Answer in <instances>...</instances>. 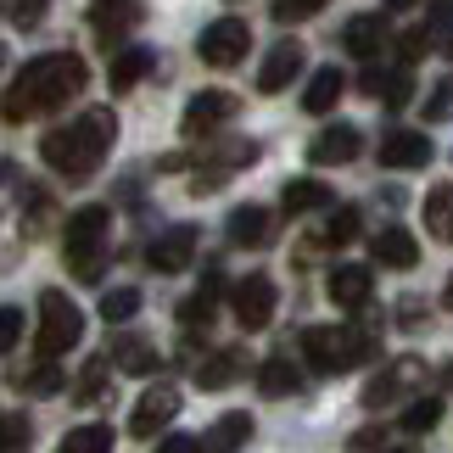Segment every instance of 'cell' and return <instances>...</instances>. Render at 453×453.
<instances>
[{"label": "cell", "mask_w": 453, "mask_h": 453, "mask_svg": "<svg viewBox=\"0 0 453 453\" xmlns=\"http://www.w3.org/2000/svg\"><path fill=\"white\" fill-rule=\"evenodd\" d=\"M330 303L336 308H364L370 303V269L364 264H342V269H330Z\"/></svg>", "instance_id": "9a60e30c"}, {"label": "cell", "mask_w": 453, "mask_h": 453, "mask_svg": "<svg viewBox=\"0 0 453 453\" xmlns=\"http://www.w3.org/2000/svg\"><path fill=\"white\" fill-rule=\"evenodd\" d=\"M370 353H375L370 330H336V325H308L303 330V358L319 375H342V370H353V364H364Z\"/></svg>", "instance_id": "3957f363"}, {"label": "cell", "mask_w": 453, "mask_h": 453, "mask_svg": "<svg viewBox=\"0 0 453 453\" xmlns=\"http://www.w3.org/2000/svg\"><path fill=\"white\" fill-rule=\"evenodd\" d=\"M280 202H286V213H313V207H330V190L319 180H291L280 190Z\"/></svg>", "instance_id": "484cf974"}, {"label": "cell", "mask_w": 453, "mask_h": 453, "mask_svg": "<svg viewBox=\"0 0 453 453\" xmlns=\"http://www.w3.org/2000/svg\"><path fill=\"white\" fill-rule=\"evenodd\" d=\"M173 414H180V392H173V387H151V392H141V403H134L129 431H134V437H157Z\"/></svg>", "instance_id": "8fae6325"}, {"label": "cell", "mask_w": 453, "mask_h": 453, "mask_svg": "<svg viewBox=\"0 0 453 453\" xmlns=\"http://www.w3.org/2000/svg\"><path fill=\"white\" fill-rule=\"evenodd\" d=\"M252 437V414H219V426L202 437V453H235Z\"/></svg>", "instance_id": "ffe728a7"}, {"label": "cell", "mask_w": 453, "mask_h": 453, "mask_svg": "<svg viewBox=\"0 0 453 453\" xmlns=\"http://www.w3.org/2000/svg\"><path fill=\"white\" fill-rule=\"evenodd\" d=\"M420 375H426L420 358H397V364H387V370H380L370 387H364V409H387V403H397V397H403Z\"/></svg>", "instance_id": "9c48e42d"}, {"label": "cell", "mask_w": 453, "mask_h": 453, "mask_svg": "<svg viewBox=\"0 0 453 453\" xmlns=\"http://www.w3.org/2000/svg\"><path fill=\"white\" fill-rule=\"evenodd\" d=\"M380 163L387 168H426L431 163V141L420 129H392L387 141H380Z\"/></svg>", "instance_id": "5bb4252c"}, {"label": "cell", "mask_w": 453, "mask_h": 453, "mask_svg": "<svg viewBox=\"0 0 453 453\" xmlns=\"http://www.w3.org/2000/svg\"><path fill=\"white\" fill-rule=\"evenodd\" d=\"M387 6H392V12H403V6H414V0H387Z\"/></svg>", "instance_id": "ee69618b"}, {"label": "cell", "mask_w": 453, "mask_h": 453, "mask_svg": "<svg viewBox=\"0 0 453 453\" xmlns=\"http://www.w3.org/2000/svg\"><path fill=\"white\" fill-rule=\"evenodd\" d=\"M196 230L190 224H173V230H163L151 241V252H146V264L157 269V274H180V269H190V257H196Z\"/></svg>", "instance_id": "ba28073f"}, {"label": "cell", "mask_w": 453, "mask_h": 453, "mask_svg": "<svg viewBox=\"0 0 453 453\" xmlns=\"http://www.w3.org/2000/svg\"><path fill=\"white\" fill-rule=\"evenodd\" d=\"M257 387H264V397H291L303 387V375H297V364L291 358H269L264 370H257Z\"/></svg>", "instance_id": "d4e9b609"}, {"label": "cell", "mask_w": 453, "mask_h": 453, "mask_svg": "<svg viewBox=\"0 0 453 453\" xmlns=\"http://www.w3.org/2000/svg\"><path fill=\"white\" fill-rule=\"evenodd\" d=\"M370 252H375L380 269H414V264H420V247H414L409 230H380L370 241Z\"/></svg>", "instance_id": "2e32d148"}, {"label": "cell", "mask_w": 453, "mask_h": 453, "mask_svg": "<svg viewBox=\"0 0 453 453\" xmlns=\"http://www.w3.org/2000/svg\"><path fill=\"white\" fill-rule=\"evenodd\" d=\"M235 319H241V330H264L274 319V280L269 274L235 280Z\"/></svg>", "instance_id": "52a82bcc"}, {"label": "cell", "mask_w": 453, "mask_h": 453, "mask_svg": "<svg viewBox=\"0 0 453 453\" xmlns=\"http://www.w3.org/2000/svg\"><path fill=\"white\" fill-rule=\"evenodd\" d=\"M151 67H157L151 50H141V45H134V50H118V57H112V90H134Z\"/></svg>", "instance_id": "603a6c76"}, {"label": "cell", "mask_w": 453, "mask_h": 453, "mask_svg": "<svg viewBox=\"0 0 453 453\" xmlns=\"http://www.w3.org/2000/svg\"><path fill=\"white\" fill-rule=\"evenodd\" d=\"M134 23H141V0H96L90 6V28L101 40H112V34H124Z\"/></svg>", "instance_id": "e0dca14e"}, {"label": "cell", "mask_w": 453, "mask_h": 453, "mask_svg": "<svg viewBox=\"0 0 453 453\" xmlns=\"http://www.w3.org/2000/svg\"><path fill=\"white\" fill-rule=\"evenodd\" d=\"M437 420H442V397H414V403L403 409V431H437Z\"/></svg>", "instance_id": "1f68e13d"}, {"label": "cell", "mask_w": 453, "mask_h": 453, "mask_svg": "<svg viewBox=\"0 0 453 453\" xmlns=\"http://www.w3.org/2000/svg\"><path fill=\"white\" fill-rule=\"evenodd\" d=\"M448 57H453V34H448Z\"/></svg>", "instance_id": "bcb514c9"}, {"label": "cell", "mask_w": 453, "mask_h": 453, "mask_svg": "<svg viewBox=\"0 0 453 453\" xmlns=\"http://www.w3.org/2000/svg\"><path fill=\"white\" fill-rule=\"evenodd\" d=\"M230 118H235V96L230 90H196L190 107H185V118H180V129L185 134H207V129L230 124Z\"/></svg>", "instance_id": "30bf717a"}, {"label": "cell", "mask_w": 453, "mask_h": 453, "mask_svg": "<svg viewBox=\"0 0 453 453\" xmlns=\"http://www.w3.org/2000/svg\"><path fill=\"white\" fill-rule=\"evenodd\" d=\"M0 453H28V442H0Z\"/></svg>", "instance_id": "7bdbcfd3"}, {"label": "cell", "mask_w": 453, "mask_h": 453, "mask_svg": "<svg viewBox=\"0 0 453 453\" xmlns=\"http://www.w3.org/2000/svg\"><path fill=\"white\" fill-rule=\"evenodd\" d=\"M380 442V431H358V437H353V453H370Z\"/></svg>", "instance_id": "b9f144b4"}, {"label": "cell", "mask_w": 453, "mask_h": 453, "mask_svg": "<svg viewBox=\"0 0 453 453\" xmlns=\"http://www.w3.org/2000/svg\"><path fill=\"white\" fill-rule=\"evenodd\" d=\"M219 291H224V274L213 269V274L202 280L196 297H185V303H180V319H185V325H207V319H213V308H219Z\"/></svg>", "instance_id": "cb8c5ba5"}, {"label": "cell", "mask_w": 453, "mask_h": 453, "mask_svg": "<svg viewBox=\"0 0 453 453\" xmlns=\"http://www.w3.org/2000/svg\"><path fill=\"white\" fill-rule=\"evenodd\" d=\"M426 230L442 235V241H453V185H437L426 196Z\"/></svg>", "instance_id": "4316f807"}, {"label": "cell", "mask_w": 453, "mask_h": 453, "mask_svg": "<svg viewBox=\"0 0 453 453\" xmlns=\"http://www.w3.org/2000/svg\"><path fill=\"white\" fill-rule=\"evenodd\" d=\"M202 62H213V67H235V62H247V50H252V28H247V17H213V23L202 28Z\"/></svg>", "instance_id": "8992f818"}, {"label": "cell", "mask_w": 453, "mask_h": 453, "mask_svg": "<svg viewBox=\"0 0 453 453\" xmlns=\"http://www.w3.org/2000/svg\"><path fill=\"white\" fill-rule=\"evenodd\" d=\"M118 370H129V375H151L157 370V353H151V347L146 342H118Z\"/></svg>", "instance_id": "d6a6232c"}, {"label": "cell", "mask_w": 453, "mask_h": 453, "mask_svg": "<svg viewBox=\"0 0 453 453\" xmlns=\"http://www.w3.org/2000/svg\"><path fill=\"white\" fill-rule=\"evenodd\" d=\"M397 453H414V448H397Z\"/></svg>", "instance_id": "7dc6e473"}, {"label": "cell", "mask_w": 453, "mask_h": 453, "mask_svg": "<svg viewBox=\"0 0 453 453\" xmlns=\"http://www.w3.org/2000/svg\"><path fill=\"white\" fill-rule=\"evenodd\" d=\"M269 230H274V219L264 213V207H252V202L230 213V241H235V247H264Z\"/></svg>", "instance_id": "d6986e66"}, {"label": "cell", "mask_w": 453, "mask_h": 453, "mask_svg": "<svg viewBox=\"0 0 453 453\" xmlns=\"http://www.w3.org/2000/svg\"><path fill=\"white\" fill-rule=\"evenodd\" d=\"M17 387H23V392H34V397H50V392H62L67 387V380H62V370H57V364H34V370H17Z\"/></svg>", "instance_id": "f546056e"}, {"label": "cell", "mask_w": 453, "mask_h": 453, "mask_svg": "<svg viewBox=\"0 0 453 453\" xmlns=\"http://www.w3.org/2000/svg\"><path fill=\"white\" fill-rule=\"evenodd\" d=\"M118 141V118L112 107H84L79 118H67V124H57L40 141V157L45 168H57L62 180H90V173L101 168V157L112 151Z\"/></svg>", "instance_id": "7a4b0ae2"}, {"label": "cell", "mask_w": 453, "mask_h": 453, "mask_svg": "<svg viewBox=\"0 0 453 453\" xmlns=\"http://www.w3.org/2000/svg\"><path fill=\"white\" fill-rule=\"evenodd\" d=\"M84 84H90V62L73 57V50H45V57L23 62V73L6 84L0 118H6V124H23V118H40L50 107H67Z\"/></svg>", "instance_id": "6da1fadb"}, {"label": "cell", "mask_w": 453, "mask_h": 453, "mask_svg": "<svg viewBox=\"0 0 453 453\" xmlns=\"http://www.w3.org/2000/svg\"><path fill=\"white\" fill-rule=\"evenodd\" d=\"M157 453H202V437H163Z\"/></svg>", "instance_id": "60d3db41"}, {"label": "cell", "mask_w": 453, "mask_h": 453, "mask_svg": "<svg viewBox=\"0 0 453 453\" xmlns=\"http://www.w3.org/2000/svg\"><path fill=\"white\" fill-rule=\"evenodd\" d=\"M23 342V308H0V353Z\"/></svg>", "instance_id": "8d00e7d4"}, {"label": "cell", "mask_w": 453, "mask_h": 453, "mask_svg": "<svg viewBox=\"0 0 453 453\" xmlns=\"http://www.w3.org/2000/svg\"><path fill=\"white\" fill-rule=\"evenodd\" d=\"M325 0H274V17L280 23H297V17H308V12H319Z\"/></svg>", "instance_id": "f35d334b"}, {"label": "cell", "mask_w": 453, "mask_h": 453, "mask_svg": "<svg viewBox=\"0 0 453 453\" xmlns=\"http://www.w3.org/2000/svg\"><path fill=\"white\" fill-rule=\"evenodd\" d=\"M342 45L353 50V57H375V50L387 45V23H380V17H353V23L342 28Z\"/></svg>", "instance_id": "44dd1931"}, {"label": "cell", "mask_w": 453, "mask_h": 453, "mask_svg": "<svg viewBox=\"0 0 453 453\" xmlns=\"http://www.w3.org/2000/svg\"><path fill=\"white\" fill-rule=\"evenodd\" d=\"M45 6H50V0H12V23L17 28H34L45 17Z\"/></svg>", "instance_id": "74e56055"}, {"label": "cell", "mask_w": 453, "mask_h": 453, "mask_svg": "<svg viewBox=\"0 0 453 453\" xmlns=\"http://www.w3.org/2000/svg\"><path fill=\"white\" fill-rule=\"evenodd\" d=\"M370 90L387 101V107H409V96H414V79H409V67H397V73H370L364 79Z\"/></svg>", "instance_id": "83f0119b"}, {"label": "cell", "mask_w": 453, "mask_h": 453, "mask_svg": "<svg viewBox=\"0 0 453 453\" xmlns=\"http://www.w3.org/2000/svg\"><path fill=\"white\" fill-rule=\"evenodd\" d=\"M241 364H247V358H241L235 347H219V353H213V358H207L202 370H196V387H202V392H219V387H230V380L241 375Z\"/></svg>", "instance_id": "7402d4cb"}, {"label": "cell", "mask_w": 453, "mask_h": 453, "mask_svg": "<svg viewBox=\"0 0 453 453\" xmlns=\"http://www.w3.org/2000/svg\"><path fill=\"white\" fill-rule=\"evenodd\" d=\"M101 387H107V358H90L84 375H79V387H73V397H79V403H96Z\"/></svg>", "instance_id": "e575fe53"}, {"label": "cell", "mask_w": 453, "mask_h": 453, "mask_svg": "<svg viewBox=\"0 0 453 453\" xmlns=\"http://www.w3.org/2000/svg\"><path fill=\"white\" fill-rule=\"evenodd\" d=\"M79 336H84L79 303H67V291H40V353L62 358L67 347H79Z\"/></svg>", "instance_id": "5b68a950"}, {"label": "cell", "mask_w": 453, "mask_h": 453, "mask_svg": "<svg viewBox=\"0 0 453 453\" xmlns=\"http://www.w3.org/2000/svg\"><path fill=\"white\" fill-rule=\"evenodd\" d=\"M431 124H442V118H453V79H442V84H431V96H426V107H420Z\"/></svg>", "instance_id": "d590c367"}, {"label": "cell", "mask_w": 453, "mask_h": 453, "mask_svg": "<svg viewBox=\"0 0 453 453\" xmlns=\"http://www.w3.org/2000/svg\"><path fill=\"white\" fill-rule=\"evenodd\" d=\"M353 235H358V207H336L330 224H325V241H330V247H347Z\"/></svg>", "instance_id": "836d02e7"}, {"label": "cell", "mask_w": 453, "mask_h": 453, "mask_svg": "<svg viewBox=\"0 0 453 453\" xmlns=\"http://www.w3.org/2000/svg\"><path fill=\"white\" fill-rule=\"evenodd\" d=\"M426 45H431V40H426L420 28H414V34H403V40H397V50H403V62H414V57H426Z\"/></svg>", "instance_id": "ab89813d"}, {"label": "cell", "mask_w": 453, "mask_h": 453, "mask_svg": "<svg viewBox=\"0 0 453 453\" xmlns=\"http://www.w3.org/2000/svg\"><path fill=\"white\" fill-rule=\"evenodd\" d=\"M303 62H308V57H303V45H297V40H280V45H274L269 57H264V67H257V90H264V96L286 90V84L303 73Z\"/></svg>", "instance_id": "4fadbf2b"}, {"label": "cell", "mask_w": 453, "mask_h": 453, "mask_svg": "<svg viewBox=\"0 0 453 453\" xmlns=\"http://www.w3.org/2000/svg\"><path fill=\"white\" fill-rule=\"evenodd\" d=\"M342 90H347V79L336 73V67H319V73L308 79V90H303V112L325 118V112H330V107L342 101Z\"/></svg>", "instance_id": "ac0fdd59"}, {"label": "cell", "mask_w": 453, "mask_h": 453, "mask_svg": "<svg viewBox=\"0 0 453 453\" xmlns=\"http://www.w3.org/2000/svg\"><path fill=\"white\" fill-rule=\"evenodd\" d=\"M0 62H6V50H0Z\"/></svg>", "instance_id": "c3c4849f"}, {"label": "cell", "mask_w": 453, "mask_h": 453, "mask_svg": "<svg viewBox=\"0 0 453 453\" xmlns=\"http://www.w3.org/2000/svg\"><path fill=\"white\" fill-rule=\"evenodd\" d=\"M442 303H448V308H453V280H448V291H442Z\"/></svg>", "instance_id": "f6af8a7d"}, {"label": "cell", "mask_w": 453, "mask_h": 453, "mask_svg": "<svg viewBox=\"0 0 453 453\" xmlns=\"http://www.w3.org/2000/svg\"><path fill=\"white\" fill-rule=\"evenodd\" d=\"M364 151V134H358V124H330V129H319L313 134V146H308V157L319 168H330V163H353V157Z\"/></svg>", "instance_id": "7c38bea8"}, {"label": "cell", "mask_w": 453, "mask_h": 453, "mask_svg": "<svg viewBox=\"0 0 453 453\" xmlns=\"http://www.w3.org/2000/svg\"><path fill=\"white\" fill-rule=\"evenodd\" d=\"M112 213L107 207H79L67 219V264H73L79 280H101V247H107Z\"/></svg>", "instance_id": "277c9868"}, {"label": "cell", "mask_w": 453, "mask_h": 453, "mask_svg": "<svg viewBox=\"0 0 453 453\" xmlns=\"http://www.w3.org/2000/svg\"><path fill=\"white\" fill-rule=\"evenodd\" d=\"M134 313H141V291L134 286H118V291L101 297V319L107 325H124V319H134Z\"/></svg>", "instance_id": "4dcf8cb0"}, {"label": "cell", "mask_w": 453, "mask_h": 453, "mask_svg": "<svg viewBox=\"0 0 453 453\" xmlns=\"http://www.w3.org/2000/svg\"><path fill=\"white\" fill-rule=\"evenodd\" d=\"M57 453H112V426H79V431H67Z\"/></svg>", "instance_id": "f1b7e54d"}]
</instances>
